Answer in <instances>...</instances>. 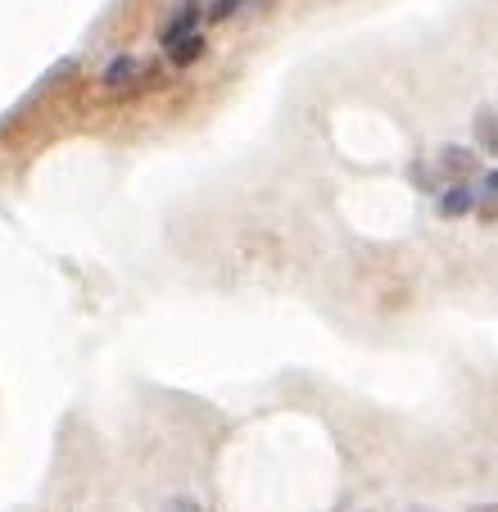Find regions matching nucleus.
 Instances as JSON below:
<instances>
[{
	"instance_id": "obj_1",
	"label": "nucleus",
	"mask_w": 498,
	"mask_h": 512,
	"mask_svg": "<svg viewBox=\"0 0 498 512\" xmlns=\"http://www.w3.org/2000/svg\"><path fill=\"white\" fill-rule=\"evenodd\" d=\"M100 82H105V91H114V96H136V91H145V87H159V68L141 55H118V59H109Z\"/></svg>"
},
{
	"instance_id": "obj_2",
	"label": "nucleus",
	"mask_w": 498,
	"mask_h": 512,
	"mask_svg": "<svg viewBox=\"0 0 498 512\" xmlns=\"http://www.w3.org/2000/svg\"><path fill=\"white\" fill-rule=\"evenodd\" d=\"M435 168H440V177H449L453 186H471L480 173H485L480 150H471V145H444L440 155H435Z\"/></svg>"
},
{
	"instance_id": "obj_3",
	"label": "nucleus",
	"mask_w": 498,
	"mask_h": 512,
	"mask_svg": "<svg viewBox=\"0 0 498 512\" xmlns=\"http://www.w3.org/2000/svg\"><path fill=\"white\" fill-rule=\"evenodd\" d=\"M435 213L440 218H467V213H476V186H444L435 195Z\"/></svg>"
},
{
	"instance_id": "obj_4",
	"label": "nucleus",
	"mask_w": 498,
	"mask_h": 512,
	"mask_svg": "<svg viewBox=\"0 0 498 512\" xmlns=\"http://www.w3.org/2000/svg\"><path fill=\"white\" fill-rule=\"evenodd\" d=\"M204 50H209L204 32H186V37L168 41V46H163V55H168V64H173V68H191V64H200Z\"/></svg>"
},
{
	"instance_id": "obj_5",
	"label": "nucleus",
	"mask_w": 498,
	"mask_h": 512,
	"mask_svg": "<svg viewBox=\"0 0 498 512\" xmlns=\"http://www.w3.org/2000/svg\"><path fill=\"white\" fill-rule=\"evenodd\" d=\"M471 132H476L480 155H494L498 159V109L494 105H480L476 118H471Z\"/></svg>"
},
{
	"instance_id": "obj_6",
	"label": "nucleus",
	"mask_w": 498,
	"mask_h": 512,
	"mask_svg": "<svg viewBox=\"0 0 498 512\" xmlns=\"http://www.w3.org/2000/svg\"><path fill=\"white\" fill-rule=\"evenodd\" d=\"M408 177L422 186L426 195H440V182H444V177H440V168H435V164H422V159H417V164L408 168Z\"/></svg>"
},
{
	"instance_id": "obj_7",
	"label": "nucleus",
	"mask_w": 498,
	"mask_h": 512,
	"mask_svg": "<svg viewBox=\"0 0 498 512\" xmlns=\"http://www.w3.org/2000/svg\"><path fill=\"white\" fill-rule=\"evenodd\" d=\"M476 200H498V168H485V173H480Z\"/></svg>"
},
{
	"instance_id": "obj_8",
	"label": "nucleus",
	"mask_w": 498,
	"mask_h": 512,
	"mask_svg": "<svg viewBox=\"0 0 498 512\" xmlns=\"http://www.w3.org/2000/svg\"><path fill=\"white\" fill-rule=\"evenodd\" d=\"M168 512H200V508H195L191 499H173V503H168Z\"/></svg>"
},
{
	"instance_id": "obj_9",
	"label": "nucleus",
	"mask_w": 498,
	"mask_h": 512,
	"mask_svg": "<svg viewBox=\"0 0 498 512\" xmlns=\"http://www.w3.org/2000/svg\"><path fill=\"white\" fill-rule=\"evenodd\" d=\"M471 512H498V503H480V508H471Z\"/></svg>"
}]
</instances>
